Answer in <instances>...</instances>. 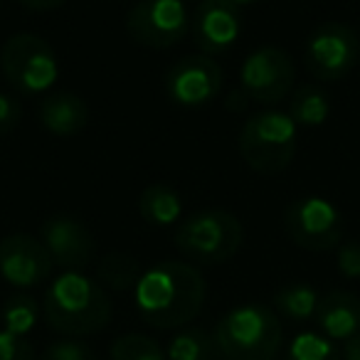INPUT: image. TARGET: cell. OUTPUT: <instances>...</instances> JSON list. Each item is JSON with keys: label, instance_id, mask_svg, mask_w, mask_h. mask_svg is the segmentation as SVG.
<instances>
[{"label": "cell", "instance_id": "6da1fadb", "mask_svg": "<svg viewBox=\"0 0 360 360\" xmlns=\"http://www.w3.org/2000/svg\"><path fill=\"white\" fill-rule=\"evenodd\" d=\"M207 284L188 262H160L141 274L134 289L139 316L158 330L183 328L202 311Z\"/></svg>", "mask_w": 360, "mask_h": 360}, {"label": "cell", "instance_id": "7a4b0ae2", "mask_svg": "<svg viewBox=\"0 0 360 360\" xmlns=\"http://www.w3.org/2000/svg\"><path fill=\"white\" fill-rule=\"evenodd\" d=\"M42 316L47 326L67 338L101 333L111 323L114 304L104 286L82 271H65L45 291Z\"/></svg>", "mask_w": 360, "mask_h": 360}, {"label": "cell", "instance_id": "3957f363", "mask_svg": "<svg viewBox=\"0 0 360 360\" xmlns=\"http://www.w3.org/2000/svg\"><path fill=\"white\" fill-rule=\"evenodd\" d=\"M281 340L279 316L264 304L235 306L215 328V345L227 360H274Z\"/></svg>", "mask_w": 360, "mask_h": 360}, {"label": "cell", "instance_id": "277c9868", "mask_svg": "<svg viewBox=\"0 0 360 360\" xmlns=\"http://www.w3.org/2000/svg\"><path fill=\"white\" fill-rule=\"evenodd\" d=\"M299 126L284 111L266 109L250 116L240 131V155L255 173L279 175L291 165L299 146Z\"/></svg>", "mask_w": 360, "mask_h": 360}, {"label": "cell", "instance_id": "5b68a950", "mask_svg": "<svg viewBox=\"0 0 360 360\" xmlns=\"http://www.w3.org/2000/svg\"><path fill=\"white\" fill-rule=\"evenodd\" d=\"M173 242L186 259L195 264H222L240 252L245 227L227 210H198L175 227Z\"/></svg>", "mask_w": 360, "mask_h": 360}, {"label": "cell", "instance_id": "8992f818", "mask_svg": "<svg viewBox=\"0 0 360 360\" xmlns=\"http://www.w3.org/2000/svg\"><path fill=\"white\" fill-rule=\"evenodd\" d=\"M0 72L22 96L47 94L60 77V60L47 40L32 32H18L0 47Z\"/></svg>", "mask_w": 360, "mask_h": 360}, {"label": "cell", "instance_id": "52a82bcc", "mask_svg": "<svg viewBox=\"0 0 360 360\" xmlns=\"http://www.w3.org/2000/svg\"><path fill=\"white\" fill-rule=\"evenodd\" d=\"M284 230L301 250L328 252L335 250L343 240V215L326 198L306 195L286 207Z\"/></svg>", "mask_w": 360, "mask_h": 360}, {"label": "cell", "instance_id": "ba28073f", "mask_svg": "<svg viewBox=\"0 0 360 360\" xmlns=\"http://www.w3.org/2000/svg\"><path fill=\"white\" fill-rule=\"evenodd\" d=\"M191 30L183 0H139L126 15V32L141 47L170 50Z\"/></svg>", "mask_w": 360, "mask_h": 360}, {"label": "cell", "instance_id": "9c48e42d", "mask_svg": "<svg viewBox=\"0 0 360 360\" xmlns=\"http://www.w3.org/2000/svg\"><path fill=\"white\" fill-rule=\"evenodd\" d=\"M360 60V37L350 25L323 22L309 35L304 47L306 70L321 82L343 79Z\"/></svg>", "mask_w": 360, "mask_h": 360}, {"label": "cell", "instance_id": "30bf717a", "mask_svg": "<svg viewBox=\"0 0 360 360\" xmlns=\"http://www.w3.org/2000/svg\"><path fill=\"white\" fill-rule=\"evenodd\" d=\"M294 60L281 47H259L240 70L242 94L257 104H279L294 89Z\"/></svg>", "mask_w": 360, "mask_h": 360}, {"label": "cell", "instance_id": "8fae6325", "mask_svg": "<svg viewBox=\"0 0 360 360\" xmlns=\"http://www.w3.org/2000/svg\"><path fill=\"white\" fill-rule=\"evenodd\" d=\"M225 72L220 62L210 55H191L178 60L168 72H165V94L173 104L195 109L205 106L220 94Z\"/></svg>", "mask_w": 360, "mask_h": 360}, {"label": "cell", "instance_id": "7c38bea8", "mask_svg": "<svg viewBox=\"0 0 360 360\" xmlns=\"http://www.w3.org/2000/svg\"><path fill=\"white\" fill-rule=\"evenodd\" d=\"M52 262L40 237L15 232L0 240V276L15 289H32L50 279Z\"/></svg>", "mask_w": 360, "mask_h": 360}, {"label": "cell", "instance_id": "4fadbf2b", "mask_svg": "<svg viewBox=\"0 0 360 360\" xmlns=\"http://www.w3.org/2000/svg\"><path fill=\"white\" fill-rule=\"evenodd\" d=\"M242 32L240 8L230 0H202L191 18V35L202 55H222Z\"/></svg>", "mask_w": 360, "mask_h": 360}, {"label": "cell", "instance_id": "5bb4252c", "mask_svg": "<svg viewBox=\"0 0 360 360\" xmlns=\"http://www.w3.org/2000/svg\"><path fill=\"white\" fill-rule=\"evenodd\" d=\"M40 240L47 247L52 262L67 271H82L94 257V237L79 220L70 215H55L42 222Z\"/></svg>", "mask_w": 360, "mask_h": 360}, {"label": "cell", "instance_id": "9a60e30c", "mask_svg": "<svg viewBox=\"0 0 360 360\" xmlns=\"http://www.w3.org/2000/svg\"><path fill=\"white\" fill-rule=\"evenodd\" d=\"M314 319L326 338L350 340L360 333V299L353 291H328L319 299Z\"/></svg>", "mask_w": 360, "mask_h": 360}, {"label": "cell", "instance_id": "2e32d148", "mask_svg": "<svg viewBox=\"0 0 360 360\" xmlns=\"http://www.w3.org/2000/svg\"><path fill=\"white\" fill-rule=\"evenodd\" d=\"M37 119H40L42 129L50 131L52 136L70 139L86 126L89 106L75 91H50V94H45L40 109H37Z\"/></svg>", "mask_w": 360, "mask_h": 360}, {"label": "cell", "instance_id": "e0dca14e", "mask_svg": "<svg viewBox=\"0 0 360 360\" xmlns=\"http://www.w3.org/2000/svg\"><path fill=\"white\" fill-rule=\"evenodd\" d=\"M139 212L148 225L153 227H170L178 225L180 215H183V200H180L178 191L170 186H148L141 191L139 195Z\"/></svg>", "mask_w": 360, "mask_h": 360}, {"label": "cell", "instance_id": "ac0fdd59", "mask_svg": "<svg viewBox=\"0 0 360 360\" xmlns=\"http://www.w3.org/2000/svg\"><path fill=\"white\" fill-rule=\"evenodd\" d=\"M141 264L136 257H131L129 252H106L96 264V281L104 286L106 291H124L136 289L141 279Z\"/></svg>", "mask_w": 360, "mask_h": 360}, {"label": "cell", "instance_id": "d6986e66", "mask_svg": "<svg viewBox=\"0 0 360 360\" xmlns=\"http://www.w3.org/2000/svg\"><path fill=\"white\" fill-rule=\"evenodd\" d=\"M330 114V101L323 89L314 84H304L291 94L289 116L296 126H321Z\"/></svg>", "mask_w": 360, "mask_h": 360}, {"label": "cell", "instance_id": "ffe728a7", "mask_svg": "<svg viewBox=\"0 0 360 360\" xmlns=\"http://www.w3.org/2000/svg\"><path fill=\"white\" fill-rule=\"evenodd\" d=\"M319 291L311 284H289L274 294V309L291 321H309L319 309Z\"/></svg>", "mask_w": 360, "mask_h": 360}, {"label": "cell", "instance_id": "44dd1931", "mask_svg": "<svg viewBox=\"0 0 360 360\" xmlns=\"http://www.w3.org/2000/svg\"><path fill=\"white\" fill-rule=\"evenodd\" d=\"M215 338L202 328H183L173 335L168 343L165 358L168 360H212L215 353Z\"/></svg>", "mask_w": 360, "mask_h": 360}, {"label": "cell", "instance_id": "7402d4cb", "mask_svg": "<svg viewBox=\"0 0 360 360\" xmlns=\"http://www.w3.org/2000/svg\"><path fill=\"white\" fill-rule=\"evenodd\" d=\"M40 314L42 309L37 299H32L30 294H13L3 306V323L8 333L27 335L40 321Z\"/></svg>", "mask_w": 360, "mask_h": 360}, {"label": "cell", "instance_id": "603a6c76", "mask_svg": "<svg viewBox=\"0 0 360 360\" xmlns=\"http://www.w3.org/2000/svg\"><path fill=\"white\" fill-rule=\"evenodd\" d=\"M286 360H343L335 340L316 330H304L289 343Z\"/></svg>", "mask_w": 360, "mask_h": 360}, {"label": "cell", "instance_id": "cb8c5ba5", "mask_svg": "<svg viewBox=\"0 0 360 360\" xmlns=\"http://www.w3.org/2000/svg\"><path fill=\"white\" fill-rule=\"evenodd\" d=\"M109 360H168L158 343L143 333H126L111 343Z\"/></svg>", "mask_w": 360, "mask_h": 360}, {"label": "cell", "instance_id": "d4e9b609", "mask_svg": "<svg viewBox=\"0 0 360 360\" xmlns=\"http://www.w3.org/2000/svg\"><path fill=\"white\" fill-rule=\"evenodd\" d=\"M40 360H96L94 350L77 338H60L45 348Z\"/></svg>", "mask_w": 360, "mask_h": 360}, {"label": "cell", "instance_id": "484cf974", "mask_svg": "<svg viewBox=\"0 0 360 360\" xmlns=\"http://www.w3.org/2000/svg\"><path fill=\"white\" fill-rule=\"evenodd\" d=\"M0 360H37V353L25 335L0 330Z\"/></svg>", "mask_w": 360, "mask_h": 360}, {"label": "cell", "instance_id": "4316f807", "mask_svg": "<svg viewBox=\"0 0 360 360\" xmlns=\"http://www.w3.org/2000/svg\"><path fill=\"white\" fill-rule=\"evenodd\" d=\"M22 106L18 101V96L0 91V136H8L11 131H15V126L20 124Z\"/></svg>", "mask_w": 360, "mask_h": 360}, {"label": "cell", "instance_id": "83f0119b", "mask_svg": "<svg viewBox=\"0 0 360 360\" xmlns=\"http://www.w3.org/2000/svg\"><path fill=\"white\" fill-rule=\"evenodd\" d=\"M338 269L345 279H360V242L338 247Z\"/></svg>", "mask_w": 360, "mask_h": 360}, {"label": "cell", "instance_id": "f1b7e54d", "mask_svg": "<svg viewBox=\"0 0 360 360\" xmlns=\"http://www.w3.org/2000/svg\"><path fill=\"white\" fill-rule=\"evenodd\" d=\"M20 6L30 8V11H57L67 3V0H18Z\"/></svg>", "mask_w": 360, "mask_h": 360}, {"label": "cell", "instance_id": "f546056e", "mask_svg": "<svg viewBox=\"0 0 360 360\" xmlns=\"http://www.w3.org/2000/svg\"><path fill=\"white\" fill-rule=\"evenodd\" d=\"M343 360H360V333H355L350 340H345Z\"/></svg>", "mask_w": 360, "mask_h": 360}, {"label": "cell", "instance_id": "4dcf8cb0", "mask_svg": "<svg viewBox=\"0 0 360 360\" xmlns=\"http://www.w3.org/2000/svg\"><path fill=\"white\" fill-rule=\"evenodd\" d=\"M230 3H235L237 8H242V6H252V3H259V0H230Z\"/></svg>", "mask_w": 360, "mask_h": 360}, {"label": "cell", "instance_id": "1f68e13d", "mask_svg": "<svg viewBox=\"0 0 360 360\" xmlns=\"http://www.w3.org/2000/svg\"><path fill=\"white\" fill-rule=\"evenodd\" d=\"M0 3H3V0H0Z\"/></svg>", "mask_w": 360, "mask_h": 360}]
</instances>
